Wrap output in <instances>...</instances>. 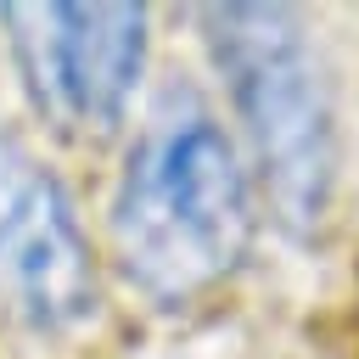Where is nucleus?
<instances>
[{
    "label": "nucleus",
    "mask_w": 359,
    "mask_h": 359,
    "mask_svg": "<svg viewBox=\"0 0 359 359\" xmlns=\"http://www.w3.org/2000/svg\"><path fill=\"white\" fill-rule=\"evenodd\" d=\"M252 241V191L224 123L174 95L129 146L112 196V247L123 275L157 303L219 286Z\"/></svg>",
    "instance_id": "obj_1"
},
{
    "label": "nucleus",
    "mask_w": 359,
    "mask_h": 359,
    "mask_svg": "<svg viewBox=\"0 0 359 359\" xmlns=\"http://www.w3.org/2000/svg\"><path fill=\"white\" fill-rule=\"evenodd\" d=\"M202 34L280 224H320L337 185V107L303 17L292 6H208Z\"/></svg>",
    "instance_id": "obj_2"
},
{
    "label": "nucleus",
    "mask_w": 359,
    "mask_h": 359,
    "mask_svg": "<svg viewBox=\"0 0 359 359\" xmlns=\"http://www.w3.org/2000/svg\"><path fill=\"white\" fill-rule=\"evenodd\" d=\"M6 45L39 112L62 129H112L146 67L140 6H0Z\"/></svg>",
    "instance_id": "obj_3"
},
{
    "label": "nucleus",
    "mask_w": 359,
    "mask_h": 359,
    "mask_svg": "<svg viewBox=\"0 0 359 359\" xmlns=\"http://www.w3.org/2000/svg\"><path fill=\"white\" fill-rule=\"evenodd\" d=\"M0 303L39 331H67L95 309L73 196L11 129H0Z\"/></svg>",
    "instance_id": "obj_4"
}]
</instances>
